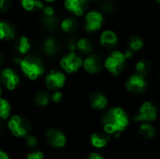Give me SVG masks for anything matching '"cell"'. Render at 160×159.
<instances>
[{
	"label": "cell",
	"instance_id": "35",
	"mask_svg": "<svg viewBox=\"0 0 160 159\" xmlns=\"http://www.w3.org/2000/svg\"><path fill=\"white\" fill-rule=\"evenodd\" d=\"M86 159H104V157L98 153H92L86 157Z\"/></svg>",
	"mask_w": 160,
	"mask_h": 159
},
{
	"label": "cell",
	"instance_id": "21",
	"mask_svg": "<svg viewBox=\"0 0 160 159\" xmlns=\"http://www.w3.org/2000/svg\"><path fill=\"white\" fill-rule=\"evenodd\" d=\"M139 132H140V135L144 139H152L156 134V130H155L154 127L148 123L142 124L140 127Z\"/></svg>",
	"mask_w": 160,
	"mask_h": 159
},
{
	"label": "cell",
	"instance_id": "24",
	"mask_svg": "<svg viewBox=\"0 0 160 159\" xmlns=\"http://www.w3.org/2000/svg\"><path fill=\"white\" fill-rule=\"evenodd\" d=\"M50 96L47 92H44V91H40L37 94L36 97H35V102L38 106L39 107H44L46 106L49 101H50Z\"/></svg>",
	"mask_w": 160,
	"mask_h": 159
},
{
	"label": "cell",
	"instance_id": "15",
	"mask_svg": "<svg viewBox=\"0 0 160 159\" xmlns=\"http://www.w3.org/2000/svg\"><path fill=\"white\" fill-rule=\"evenodd\" d=\"M90 103L93 108L98 110H102L107 105V97L100 92H93L90 95Z\"/></svg>",
	"mask_w": 160,
	"mask_h": 159
},
{
	"label": "cell",
	"instance_id": "10",
	"mask_svg": "<svg viewBox=\"0 0 160 159\" xmlns=\"http://www.w3.org/2000/svg\"><path fill=\"white\" fill-rule=\"evenodd\" d=\"M103 22V17L100 13L92 11L87 14L85 19V28L88 31H95L100 28Z\"/></svg>",
	"mask_w": 160,
	"mask_h": 159
},
{
	"label": "cell",
	"instance_id": "26",
	"mask_svg": "<svg viewBox=\"0 0 160 159\" xmlns=\"http://www.w3.org/2000/svg\"><path fill=\"white\" fill-rule=\"evenodd\" d=\"M136 68H137V71L139 74L141 75H147L150 70H151V63L148 61V60H142V61H140L137 66H136Z\"/></svg>",
	"mask_w": 160,
	"mask_h": 159
},
{
	"label": "cell",
	"instance_id": "8",
	"mask_svg": "<svg viewBox=\"0 0 160 159\" xmlns=\"http://www.w3.org/2000/svg\"><path fill=\"white\" fill-rule=\"evenodd\" d=\"M47 142L55 148H62L67 143V139L64 133L56 128H51L46 134Z\"/></svg>",
	"mask_w": 160,
	"mask_h": 159
},
{
	"label": "cell",
	"instance_id": "39",
	"mask_svg": "<svg viewBox=\"0 0 160 159\" xmlns=\"http://www.w3.org/2000/svg\"><path fill=\"white\" fill-rule=\"evenodd\" d=\"M92 1H98V0H92Z\"/></svg>",
	"mask_w": 160,
	"mask_h": 159
},
{
	"label": "cell",
	"instance_id": "29",
	"mask_svg": "<svg viewBox=\"0 0 160 159\" xmlns=\"http://www.w3.org/2000/svg\"><path fill=\"white\" fill-rule=\"evenodd\" d=\"M99 7H100L101 10L106 13H112L115 9V5L112 0H103L100 3Z\"/></svg>",
	"mask_w": 160,
	"mask_h": 159
},
{
	"label": "cell",
	"instance_id": "34",
	"mask_svg": "<svg viewBox=\"0 0 160 159\" xmlns=\"http://www.w3.org/2000/svg\"><path fill=\"white\" fill-rule=\"evenodd\" d=\"M52 99L54 101V102H56V103H58V102H60L61 100H62V94L60 93V92H54L53 94H52Z\"/></svg>",
	"mask_w": 160,
	"mask_h": 159
},
{
	"label": "cell",
	"instance_id": "7",
	"mask_svg": "<svg viewBox=\"0 0 160 159\" xmlns=\"http://www.w3.org/2000/svg\"><path fill=\"white\" fill-rule=\"evenodd\" d=\"M82 59L77 54L71 52L61 60V67L68 73L77 71L82 66Z\"/></svg>",
	"mask_w": 160,
	"mask_h": 159
},
{
	"label": "cell",
	"instance_id": "30",
	"mask_svg": "<svg viewBox=\"0 0 160 159\" xmlns=\"http://www.w3.org/2000/svg\"><path fill=\"white\" fill-rule=\"evenodd\" d=\"M38 140L35 136H32V135H27L25 137V145L28 147V148H31V149H34L38 146Z\"/></svg>",
	"mask_w": 160,
	"mask_h": 159
},
{
	"label": "cell",
	"instance_id": "37",
	"mask_svg": "<svg viewBox=\"0 0 160 159\" xmlns=\"http://www.w3.org/2000/svg\"><path fill=\"white\" fill-rule=\"evenodd\" d=\"M46 1H49V2H52V1H53V0H46Z\"/></svg>",
	"mask_w": 160,
	"mask_h": 159
},
{
	"label": "cell",
	"instance_id": "12",
	"mask_svg": "<svg viewBox=\"0 0 160 159\" xmlns=\"http://www.w3.org/2000/svg\"><path fill=\"white\" fill-rule=\"evenodd\" d=\"M1 82L9 90H13L19 83L18 76L11 69H5L1 72Z\"/></svg>",
	"mask_w": 160,
	"mask_h": 159
},
{
	"label": "cell",
	"instance_id": "25",
	"mask_svg": "<svg viewBox=\"0 0 160 159\" xmlns=\"http://www.w3.org/2000/svg\"><path fill=\"white\" fill-rule=\"evenodd\" d=\"M77 47L80 50V52H82L83 53H89L93 50L92 42L88 38H82V39H80L78 41Z\"/></svg>",
	"mask_w": 160,
	"mask_h": 159
},
{
	"label": "cell",
	"instance_id": "38",
	"mask_svg": "<svg viewBox=\"0 0 160 159\" xmlns=\"http://www.w3.org/2000/svg\"><path fill=\"white\" fill-rule=\"evenodd\" d=\"M157 1H158V3H160V0H157Z\"/></svg>",
	"mask_w": 160,
	"mask_h": 159
},
{
	"label": "cell",
	"instance_id": "19",
	"mask_svg": "<svg viewBox=\"0 0 160 159\" xmlns=\"http://www.w3.org/2000/svg\"><path fill=\"white\" fill-rule=\"evenodd\" d=\"M42 23L45 26V28H47L50 31H55L58 26H59V20L58 18L53 14H44L43 18H42Z\"/></svg>",
	"mask_w": 160,
	"mask_h": 159
},
{
	"label": "cell",
	"instance_id": "33",
	"mask_svg": "<svg viewBox=\"0 0 160 159\" xmlns=\"http://www.w3.org/2000/svg\"><path fill=\"white\" fill-rule=\"evenodd\" d=\"M78 45V42H76V39L74 37H69L68 39V46L70 50H75Z\"/></svg>",
	"mask_w": 160,
	"mask_h": 159
},
{
	"label": "cell",
	"instance_id": "32",
	"mask_svg": "<svg viewBox=\"0 0 160 159\" xmlns=\"http://www.w3.org/2000/svg\"><path fill=\"white\" fill-rule=\"evenodd\" d=\"M11 0H0V8L3 12L8 11L11 7Z\"/></svg>",
	"mask_w": 160,
	"mask_h": 159
},
{
	"label": "cell",
	"instance_id": "17",
	"mask_svg": "<svg viewBox=\"0 0 160 159\" xmlns=\"http://www.w3.org/2000/svg\"><path fill=\"white\" fill-rule=\"evenodd\" d=\"M15 36L14 26L7 22H2L0 23V37L2 39H11Z\"/></svg>",
	"mask_w": 160,
	"mask_h": 159
},
{
	"label": "cell",
	"instance_id": "16",
	"mask_svg": "<svg viewBox=\"0 0 160 159\" xmlns=\"http://www.w3.org/2000/svg\"><path fill=\"white\" fill-rule=\"evenodd\" d=\"M100 43L106 49H112L117 44V37L112 31H105L101 35Z\"/></svg>",
	"mask_w": 160,
	"mask_h": 159
},
{
	"label": "cell",
	"instance_id": "6",
	"mask_svg": "<svg viewBox=\"0 0 160 159\" xmlns=\"http://www.w3.org/2000/svg\"><path fill=\"white\" fill-rule=\"evenodd\" d=\"M127 88L129 92L136 94V95H140L145 91L146 82L144 78L142 77V75L141 74L133 75L127 82Z\"/></svg>",
	"mask_w": 160,
	"mask_h": 159
},
{
	"label": "cell",
	"instance_id": "4",
	"mask_svg": "<svg viewBox=\"0 0 160 159\" xmlns=\"http://www.w3.org/2000/svg\"><path fill=\"white\" fill-rule=\"evenodd\" d=\"M126 58H128L126 54L120 52H113L107 58L105 62V66L110 72H112L114 75H118L124 69Z\"/></svg>",
	"mask_w": 160,
	"mask_h": 159
},
{
	"label": "cell",
	"instance_id": "2",
	"mask_svg": "<svg viewBox=\"0 0 160 159\" xmlns=\"http://www.w3.org/2000/svg\"><path fill=\"white\" fill-rule=\"evenodd\" d=\"M25 75L31 79L35 80L44 72V66L42 60L38 55H28L22 60L17 61Z\"/></svg>",
	"mask_w": 160,
	"mask_h": 159
},
{
	"label": "cell",
	"instance_id": "20",
	"mask_svg": "<svg viewBox=\"0 0 160 159\" xmlns=\"http://www.w3.org/2000/svg\"><path fill=\"white\" fill-rule=\"evenodd\" d=\"M61 27H62V29L65 32H67L68 34H72V33H74V32L77 31V29L79 27V23H78V22L75 19H73V18H68V19L64 20L62 22Z\"/></svg>",
	"mask_w": 160,
	"mask_h": 159
},
{
	"label": "cell",
	"instance_id": "13",
	"mask_svg": "<svg viewBox=\"0 0 160 159\" xmlns=\"http://www.w3.org/2000/svg\"><path fill=\"white\" fill-rule=\"evenodd\" d=\"M83 66H84V68L86 69V71H88L89 73H96V72H99L101 70L102 61L98 55L91 54L90 56H88L85 59Z\"/></svg>",
	"mask_w": 160,
	"mask_h": 159
},
{
	"label": "cell",
	"instance_id": "3",
	"mask_svg": "<svg viewBox=\"0 0 160 159\" xmlns=\"http://www.w3.org/2000/svg\"><path fill=\"white\" fill-rule=\"evenodd\" d=\"M8 126V128L10 129L12 135L17 138L26 137L31 130L30 123L25 118H22L18 115L13 116L9 120Z\"/></svg>",
	"mask_w": 160,
	"mask_h": 159
},
{
	"label": "cell",
	"instance_id": "22",
	"mask_svg": "<svg viewBox=\"0 0 160 159\" xmlns=\"http://www.w3.org/2000/svg\"><path fill=\"white\" fill-rule=\"evenodd\" d=\"M15 46H16V49L21 53H25L30 49V42L25 37H20L19 39L16 40Z\"/></svg>",
	"mask_w": 160,
	"mask_h": 159
},
{
	"label": "cell",
	"instance_id": "11",
	"mask_svg": "<svg viewBox=\"0 0 160 159\" xmlns=\"http://www.w3.org/2000/svg\"><path fill=\"white\" fill-rule=\"evenodd\" d=\"M65 6L76 15H82L88 8V0H66Z\"/></svg>",
	"mask_w": 160,
	"mask_h": 159
},
{
	"label": "cell",
	"instance_id": "31",
	"mask_svg": "<svg viewBox=\"0 0 160 159\" xmlns=\"http://www.w3.org/2000/svg\"><path fill=\"white\" fill-rule=\"evenodd\" d=\"M26 159H44V155L41 151H34L28 154Z\"/></svg>",
	"mask_w": 160,
	"mask_h": 159
},
{
	"label": "cell",
	"instance_id": "5",
	"mask_svg": "<svg viewBox=\"0 0 160 159\" xmlns=\"http://www.w3.org/2000/svg\"><path fill=\"white\" fill-rule=\"evenodd\" d=\"M157 108L151 102H145L141 107L139 113L134 116V120L137 122H150L157 118Z\"/></svg>",
	"mask_w": 160,
	"mask_h": 159
},
{
	"label": "cell",
	"instance_id": "27",
	"mask_svg": "<svg viewBox=\"0 0 160 159\" xmlns=\"http://www.w3.org/2000/svg\"><path fill=\"white\" fill-rule=\"evenodd\" d=\"M10 112V105L8 100L2 98L0 100V116L2 119H6L8 117Z\"/></svg>",
	"mask_w": 160,
	"mask_h": 159
},
{
	"label": "cell",
	"instance_id": "18",
	"mask_svg": "<svg viewBox=\"0 0 160 159\" xmlns=\"http://www.w3.org/2000/svg\"><path fill=\"white\" fill-rule=\"evenodd\" d=\"M43 49L48 55H55L60 51V45L55 38L49 37L44 42Z\"/></svg>",
	"mask_w": 160,
	"mask_h": 159
},
{
	"label": "cell",
	"instance_id": "1",
	"mask_svg": "<svg viewBox=\"0 0 160 159\" xmlns=\"http://www.w3.org/2000/svg\"><path fill=\"white\" fill-rule=\"evenodd\" d=\"M102 125L105 132L109 134H119L128 125V118L126 112L120 108L109 110L102 118Z\"/></svg>",
	"mask_w": 160,
	"mask_h": 159
},
{
	"label": "cell",
	"instance_id": "28",
	"mask_svg": "<svg viewBox=\"0 0 160 159\" xmlns=\"http://www.w3.org/2000/svg\"><path fill=\"white\" fill-rule=\"evenodd\" d=\"M142 44H143L142 39L140 37H138V36L132 37L129 39V41H128V46H129L131 51H138V50H140L142 47Z\"/></svg>",
	"mask_w": 160,
	"mask_h": 159
},
{
	"label": "cell",
	"instance_id": "23",
	"mask_svg": "<svg viewBox=\"0 0 160 159\" xmlns=\"http://www.w3.org/2000/svg\"><path fill=\"white\" fill-rule=\"evenodd\" d=\"M22 7L26 10H37L43 7V4L39 0H22Z\"/></svg>",
	"mask_w": 160,
	"mask_h": 159
},
{
	"label": "cell",
	"instance_id": "36",
	"mask_svg": "<svg viewBox=\"0 0 160 159\" xmlns=\"http://www.w3.org/2000/svg\"><path fill=\"white\" fill-rule=\"evenodd\" d=\"M0 159H9V157L8 156L7 153H5L3 150L0 151Z\"/></svg>",
	"mask_w": 160,
	"mask_h": 159
},
{
	"label": "cell",
	"instance_id": "9",
	"mask_svg": "<svg viewBox=\"0 0 160 159\" xmlns=\"http://www.w3.org/2000/svg\"><path fill=\"white\" fill-rule=\"evenodd\" d=\"M65 76L61 72L57 71H52L47 77H46V86L50 90H57L61 88L65 83Z\"/></svg>",
	"mask_w": 160,
	"mask_h": 159
},
{
	"label": "cell",
	"instance_id": "14",
	"mask_svg": "<svg viewBox=\"0 0 160 159\" xmlns=\"http://www.w3.org/2000/svg\"><path fill=\"white\" fill-rule=\"evenodd\" d=\"M91 144L96 148L105 147L112 140L111 136L107 132H96L91 135Z\"/></svg>",
	"mask_w": 160,
	"mask_h": 159
}]
</instances>
